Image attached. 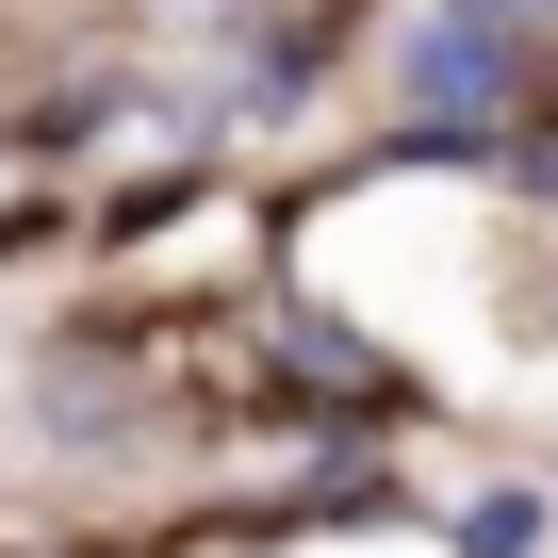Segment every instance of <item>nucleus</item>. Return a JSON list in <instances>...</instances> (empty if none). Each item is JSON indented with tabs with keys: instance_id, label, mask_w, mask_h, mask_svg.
<instances>
[{
	"instance_id": "1",
	"label": "nucleus",
	"mask_w": 558,
	"mask_h": 558,
	"mask_svg": "<svg viewBox=\"0 0 558 558\" xmlns=\"http://www.w3.org/2000/svg\"><path fill=\"white\" fill-rule=\"evenodd\" d=\"M525 542H542V493H476L460 509V558H525Z\"/></svg>"
}]
</instances>
